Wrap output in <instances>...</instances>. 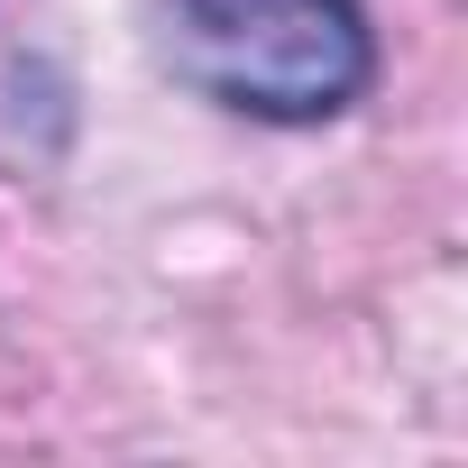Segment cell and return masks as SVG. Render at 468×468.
Wrapping results in <instances>:
<instances>
[{"label":"cell","mask_w":468,"mask_h":468,"mask_svg":"<svg viewBox=\"0 0 468 468\" xmlns=\"http://www.w3.org/2000/svg\"><path fill=\"white\" fill-rule=\"evenodd\" d=\"M156 65L258 129H331L377 83L358 0H156Z\"/></svg>","instance_id":"6da1fadb"}]
</instances>
